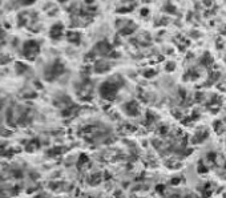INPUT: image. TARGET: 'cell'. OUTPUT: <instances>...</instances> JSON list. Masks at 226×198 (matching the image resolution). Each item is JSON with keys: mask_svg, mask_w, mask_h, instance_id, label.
<instances>
[{"mask_svg": "<svg viewBox=\"0 0 226 198\" xmlns=\"http://www.w3.org/2000/svg\"><path fill=\"white\" fill-rule=\"evenodd\" d=\"M63 35V25L61 24H55L51 28V36L53 39H60Z\"/></svg>", "mask_w": 226, "mask_h": 198, "instance_id": "cell-4", "label": "cell"}, {"mask_svg": "<svg viewBox=\"0 0 226 198\" xmlns=\"http://www.w3.org/2000/svg\"><path fill=\"white\" fill-rule=\"evenodd\" d=\"M117 92V87L113 83H104L100 88V93L104 98H112Z\"/></svg>", "mask_w": 226, "mask_h": 198, "instance_id": "cell-2", "label": "cell"}, {"mask_svg": "<svg viewBox=\"0 0 226 198\" xmlns=\"http://www.w3.org/2000/svg\"><path fill=\"white\" fill-rule=\"evenodd\" d=\"M39 52H40V45H39L36 41H33V40H29V41H27L24 44L23 53H24V56L27 57V59L33 60L36 56H37Z\"/></svg>", "mask_w": 226, "mask_h": 198, "instance_id": "cell-1", "label": "cell"}, {"mask_svg": "<svg viewBox=\"0 0 226 198\" xmlns=\"http://www.w3.org/2000/svg\"><path fill=\"white\" fill-rule=\"evenodd\" d=\"M64 71L63 65L60 63H53L51 66H48V69H47V73H45V76L48 77V80H53L56 76H59L61 75Z\"/></svg>", "mask_w": 226, "mask_h": 198, "instance_id": "cell-3", "label": "cell"}]
</instances>
